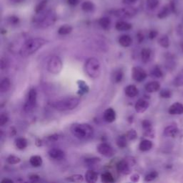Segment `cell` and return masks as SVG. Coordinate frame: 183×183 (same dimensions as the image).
Masks as SVG:
<instances>
[{"instance_id":"f35d334b","label":"cell","mask_w":183,"mask_h":183,"mask_svg":"<svg viewBox=\"0 0 183 183\" xmlns=\"http://www.w3.org/2000/svg\"><path fill=\"white\" fill-rule=\"evenodd\" d=\"M158 177V173L156 171H153L149 174H147L144 177V181L145 182H151L153 181L154 180L156 179Z\"/></svg>"},{"instance_id":"603a6c76","label":"cell","mask_w":183,"mask_h":183,"mask_svg":"<svg viewBox=\"0 0 183 183\" xmlns=\"http://www.w3.org/2000/svg\"><path fill=\"white\" fill-rule=\"evenodd\" d=\"M27 140L24 137H18L15 141V146L19 150H24L27 147Z\"/></svg>"},{"instance_id":"db71d44e","label":"cell","mask_w":183,"mask_h":183,"mask_svg":"<svg viewBox=\"0 0 183 183\" xmlns=\"http://www.w3.org/2000/svg\"><path fill=\"white\" fill-rule=\"evenodd\" d=\"M67 3L71 6H76L79 3V0H67Z\"/></svg>"},{"instance_id":"ba28073f","label":"cell","mask_w":183,"mask_h":183,"mask_svg":"<svg viewBox=\"0 0 183 183\" xmlns=\"http://www.w3.org/2000/svg\"><path fill=\"white\" fill-rule=\"evenodd\" d=\"M97 149L98 153L102 155V156L105 157H111L115 154L113 147L110 144H107L105 142L99 144L97 147Z\"/></svg>"},{"instance_id":"5b68a950","label":"cell","mask_w":183,"mask_h":183,"mask_svg":"<svg viewBox=\"0 0 183 183\" xmlns=\"http://www.w3.org/2000/svg\"><path fill=\"white\" fill-rule=\"evenodd\" d=\"M55 14H52L51 12H48L46 14L41 15L39 17L35 18V22L37 25L41 28H46L52 25L55 23Z\"/></svg>"},{"instance_id":"11a10c76","label":"cell","mask_w":183,"mask_h":183,"mask_svg":"<svg viewBox=\"0 0 183 183\" xmlns=\"http://www.w3.org/2000/svg\"><path fill=\"white\" fill-rule=\"evenodd\" d=\"M137 39H138V41H139V42H142V41L144 40V35H142V34L141 33H138L137 35Z\"/></svg>"},{"instance_id":"816d5d0a","label":"cell","mask_w":183,"mask_h":183,"mask_svg":"<svg viewBox=\"0 0 183 183\" xmlns=\"http://www.w3.org/2000/svg\"><path fill=\"white\" fill-rule=\"evenodd\" d=\"M130 180H131L132 182H137L139 180V175L138 174H134L131 176L130 177Z\"/></svg>"},{"instance_id":"8fae6325","label":"cell","mask_w":183,"mask_h":183,"mask_svg":"<svg viewBox=\"0 0 183 183\" xmlns=\"http://www.w3.org/2000/svg\"><path fill=\"white\" fill-rule=\"evenodd\" d=\"M131 167L132 166L129 164V162L126 160H123L117 163V170L122 175H127L131 173Z\"/></svg>"},{"instance_id":"60d3db41","label":"cell","mask_w":183,"mask_h":183,"mask_svg":"<svg viewBox=\"0 0 183 183\" xmlns=\"http://www.w3.org/2000/svg\"><path fill=\"white\" fill-rule=\"evenodd\" d=\"M100 161V159L98 157H90L85 159V164L88 166H92L96 164L97 163L99 162Z\"/></svg>"},{"instance_id":"52a82bcc","label":"cell","mask_w":183,"mask_h":183,"mask_svg":"<svg viewBox=\"0 0 183 183\" xmlns=\"http://www.w3.org/2000/svg\"><path fill=\"white\" fill-rule=\"evenodd\" d=\"M37 94L36 90L34 88L31 89L27 94V99H26V102L24 107V111L27 112L33 111L37 104Z\"/></svg>"},{"instance_id":"d4e9b609","label":"cell","mask_w":183,"mask_h":183,"mask_svg":"<svg viewBox=\"0 0 183 183\" xmlns=\"http://www.w3.org/2000/svg\"><path fill=\"white\" fill-rule=\"evenodd\" d=\"M77 84H78V94L80 95H84V94L88 93L89 90V87L87 86V84L82 80H78L77 81Z\"/></svg>"},{"instance_id":"7a4b0ae2","label":"cell","mask_w":183,"mask_h":183,"mask_svg":"<svg viewBox=\"0 0 183 183\" xmlns=\"http://www.w3.org/2000/svg\"><path fill=\"white\" fill-rule=\"evenodd\" d=\"M72 135L79 139H87L92 137L94 134V129L91 125L86 123H77L71 127Z\"/></svg>"},{"instance_id":"cb8c5ba5","label":"cell","mask_w":183,"mask_h":183,"mask_svg":"<svg viewBox=\"0 0 183 183\" xmlns=\"http://www.w3.org/2000/svg\"><path fill=\"white\" fill-rule=\"evenodd\" d=\"M132 24L125 21H118L115 24V28L118 31H128L132 29Z\"/></svg>"},{"instance_id":"4fadbf2b","label":"cell","mask_w":183,"mask_h":183,"mask_svg":"<svg viewBox=\"0 0 183 183\" xmlns=\"http://www.w3.org/2000/svg\"><path fill=\"white\" fill-rule=\"evenodd\" d=\"M149 102L144 99H140L136 102L135 105V110L138 113H143L147 110L149 107Z\"/></svg>"},{"instance_id":"7c38bea8","label":"cell","mask_w":183,"mask_h":183,"mask_svg":"<svg viewBox=\"0 0 183 183\" xmlns=\"http://www.w3.org/2000/svg\"><path fill=\"white\" fill-rule=\"evenodd\" d=\"M49 156L54 160H61L65 157V153L63 150L58 148H53L49 150Z\"/></svg>"},{"instance_id":"44dd1931","label":"cell","mask_w":183,"mask_h":183,"mask_svg":"<svg viewBox=\"0 0 183 183\" xmlns=\"http://www.w3.org/2000/svg\"><path fill=\"white\" fill-rule=\"evenodd\" d=\"M132 43V39L131 37L129 35H122L119 38V44L123 47H130Z\"/></svg>"},{"instance_id":"6da1fadb","label":"cell","mask_w":183,"mask_h":183,"mask_svg":"<svg viewBox=\"0 0 183 183\" xmlns=\"http://www.w3.org/2000/svg\"><path fill=\"white\" fill-rule=\"evenodd\" d=\"M47 42V41L42 38H34L28 39L21 47L19 54L22 57H27L35 53Z\"/></svg>"},{"instance_id":"1f68e13d","label":"cell","mask_w":183,"mask_h":183,"mask_svg":"<svg viewBox=\"0 0 183 183\" xmlns=\"http://www.w3.org/2000/svg\"><path fill=\"white\" fill-rule=\"evenodd\" d=\"M110 24H111V21L108 17H102L99 20V26L104 30H107L110 27Z\"/></svg>"},{"instance_id":"7402d4cb","label":"cell","mask_w":183,"mask_h":183,"mask_svg":"<svg viewBox=\"0 0 183 183\" xmlns=\"http://www.w3.org/2000/svg\"><path fill=\"white\" fill-rule=\"evenodd\" d=\"M153 147V142L149 139H143L139 143V149L142 152H147Z\"/></svg>"},{"instance_id":"bcb514c9","label":"cell","mask_w":183,"mask_h":183,"mask_svg":"<svg viewBox=\"0 0 183 183\" xmlns=\"http://www.w3.org/2000/svg\"><path fill=\"white\" fill-rule=\"evenodd\" d=\"M9 121V117L7 114L1 113V115H0V126L3 127L4 125H5Z\"/></svg>"},{"instance_id":"c3c4849f","label":"cell","mask_w":183,"mask_h":183,"mask_svg":"<svg viewBox=\"0 0 183 183\" xmlns=\"http://www.w3.org/2000/svg\"><path fill=\"white\" fill-rule=\"evenodd\" d=\"M8 21L11 24H14V25H15V24H18V23H19V18L17 17L12 16V17H10V18H9Z\"/></svg>"},{"instance_id":"83f0119b","label":"cell","mask_w":183,"mask_h":183,"mask_svg":"<svg viewBox=\"0 0 183 183\" xmlns=\"http://www.w3.org/2000/svg\"><path fill=\"white\" fill-rule=\"evenodd\" d=\"M127 140H128V139H127L126 135H121V136L118 137L116 142L119 148H125L127 146Z\"/></svg>"},{"instance_id":"9c48e42d","label":"cell","mask_w":183,"mask_h":183,"mask_svg":"<svg viewBox=\"0 0 183 183\" xmlns=\"http://www.w3.org/2000/svg\"><path fill=\"white\" fill-rule=\"evenodd\" d=\"M132 79L137 82H142L147 78V74L144 69L140 67H135L132 70Z\"/></svg>"},{"instance_id":"4dcf8cb0","label":"cell","mask_w":183,"mask_h":183,"mask_svg":"<svg viewBox=\"0 0 183 183\" xmlns=\"http://www.w3.org/2000/svg\"><path fill=\"white\" fill-rule=\"evenodd\" d=\"M102 178V181L103 182L105 183H112L115 182V179L112 175L109 172H106V173H103L101 176Z\"/></svg>"},{"instance_id":"9a60e30c","label":"cell","mask_w":183,"mask_h":183,"mask_svg":"<svg viewBox=\"0 0 183 183\" xmlns=\"http://www.w3.org/2000/svg\"><path fill=\"white\" fill-rule=\"evenodd\" d=\"M103 117L106 122L112 123L116 119V112L112 108H108L104 111Z\"/></svg>"},{"instance_id":"681fc988","label":"cell","mask_w":183,"mask_h":183,"mask_svg":"<svg viewBox=\"0 0 183 183\" xmlns=\"http://www.w3.org/2000/svg\"><path fill=\"white\" fill-rule=\"evenodd\" d=\"M7 64H8V62H7V59H4V58H1V63H0V65H1V70H5L7 67Z\"/></svg>"},{"instance_id":"30bf717a","label":"cell","mask_w":183,"mask_h":183,"mask_svg":"<svg viewBox=\"0 0 183 183\" xmlns=\"http://www.w3.org/2000/svg\"><path fill=\"white\" fill-rule=\"evenodd\" d=\"M137 13V10L132 7L122 8L120 10H115L114 15L119 18H130L135 16Z\"/></svg>"},{"instance_id":"f907efd6","label":"cell","mask_w":183,"mask_h":183,"mask_svg":"<svg viewBox=\"0 0 183 183\" xmlns=\"http://www.w3.org/2000/svg\"><path fill=\"white\" fill-rule=\"evenodd\" d=\"M157 35L158 32H157L156 30H151L150 32V33H149V38H150V39H153L157 36Z\"/></svg>"},{"instance_id":"d6a6232c","label":"cell","mask_w":183,"mask_h":183,"mask_svg":"<svg viewBox=\"0 0 183 183\" xmlns=\"http://www.w3.org/2000/svg\"><path fill=\"white\" fill-rule=\"evenodd\" d=\"M81 9L84 11V12H92L95 9V5H94L92 1H86L81 4Z\"/></svg>"},{"instance_id":"d590c367","label":"cell","mask_w":183,"mask_h":183,"mask_svg":"<svg viewBox=\"0 0 183 183\" xmlns=\"http://www.w3.org/2000/svg\"><path fill=\"white\" fill-rule=\"evenodd\" d=\"M7 162L10 164H16L21 162V159L15 155H11L7 158Z\"/></svg>"},{"instance_id":"f1b7e54d","label":"cell","mask_w":183,"mask_h":183,"mask_svg":"<svg viewBox=\"0 0 183 183\" xmlns=\"http://www.w3.org/2000/svg\"><path fill=\"white\" fill-rule=\"evenodd\" d=\"M72 31V27L68 24H64L61 26L58 30V34L60 35H67L70 34Z\"/></svg>"},{"instance_id":"8d00e7d4","label":"cell","mask_w":183,"mask_h":183,"mask_svg":"<svg viewBox=\"0 0 183 183\" xmlns=\"http://www.w3.org/2000/svg\"><path fill=\"white\" fill-rule=\"evenodd\" d=\"M67 180L73 182H81L84 180V178L81 175H74L67 178Z\"/></svg>"},{"instance_id":"4316f807","label":"cell","mask_w":183,"mask_h":183,"mask_svg":"<svg viewBox=\"0 0 183 183\" xmlns=\"http://www.w3.org/2000/svg\"><path fill=\"white\" fill-rule=\"evenodd\" d=\"M151 50L149 48H143L141 51V59L144 63H147L150 61L151 57Z\"/></svg>"},{"instance_id":"f5cc1de1","label":"cell","mask_w":183,"mask_h":183,"mask_svg":"<svg viewBox=\"0 0 183 183\" xmlns=\"http://www.w3.org/2000/svg\"><path fill=\"white\" fill-rule=\"evenodd\" d=\"M30 179L33 182H37L39 180V176H38L37 175H32L30 176Z\"/></svg>"},{"instance_id":"5bb4252c","label":"cell","mask_w":183,"mask_h":183,"mask_svg":"<svg viewBox=\"0 0 183 183\" xmlns=\"http://www.w3.org/2000/svg\"><path fill=\"white\" fill-rule=\"evenodd\" d=\"M168 112L170 115H182L183 114V104L180 102H175L169 107Z\"/></svg>"},{"instance_id":"e575fe53","label":"cell","mask_w":183,"mask_h":183,"mask_svg":"<svg viewBox=\"0 0 183 183\" xmlns=\"http://www.w3.org/2000/svg\"><path fill=\"white\" fill-rule=\"evenodd\" d=\"M123 79V72L121 70H116L113 75V80L115 83H119Z\"/></svg>"},{"instance_id":"ffe728a7","label":"cell","mask_w":183,"mask_h":183,"mask_svg":"<svg viewBox=\"0 0 183 183\" xmlns=\"http://www.w3.org/2000/svg\"><path fill=\"white\" fill-rule=\"evenodd\" d=\"M11 87V81L8 77H4L1 79L0 83V92L1 93H6L10 90Z\"/></svg>"},{"instance_id":"7dc6e473","label":"cell","mask_w":183,"mask_h":183,"mask_svg":"<svg viewBox=\"0 0 183 183\" xmlns=\"http://www.w3.org/2000/svg\"><path fill=\"white\" fill-rule=\"evenodd\" d=\"M147 4L149 8L155 9L159 4V0H147Z\"/></svg>"},{"instance_id":"7bdbcfd3","label":"cell","mask_w":183,"mask_h":183,"mask_svg":"<svg viewBox=\"0 0 183 183\" xmlns=\"http://www.w3.org/2000/svg\"><path fill=\"white\" fill-rule=\"evenodd\" d=\"M142 126L143 129L144 130V132L153 130L151 122H150V120H147V119H144V120L142 121Z\"/></svg>"},{"instance_id":"680465c9","label":"cell","mask_w":183,"mask_h":183,"mask_svg":"<svg viewBox=\"0 0 183 183\" xmlns=\"http://www.w3.org/2000/svg\"><path fill=\"white\" fill-rule=\"evenodd\" d=\"M181 47H182V51H183V43L182 44V45H181Z\"/></svg>"},{"instance_id":"d6986e66","label":"cell","mask_w":183,"mask_h":183,"mask_svg":"<svg viewBox=\"0 0 183 183\" xmlns=\"http://www.w3.org/2000/svg\"><path fill=\"white\" fill-rule=\"evenodd\" d=\"M85 180L89 183H95L98 180V174L94 170H88L85 174Z\"/></svg>"},{"instance_id":"277c9868","label":"cell","mask_w":183,"mask_h":183,"mask_svg":"<svg viewBox=\"0 0 183 183\" xmlns=\"http://www.w3.org/2000/svg\"><path fill=\"white\" fill-rule=\"evenodd\" d=\"M84 70L89 77L97 78L101 73L100 62L97 58L90 57L87 59L84 64Z\"/></svg>"},{"instance_id":"8992f818","label":"cell","mask_w":183,"mask_h":183,"mask_svg":"<svg viewBox=\"0 0 183 183\" xmlns=\"http://www.w3.org/2000/svg\"><path fill=\"white\" fill-rule=\"evenodd\" d=\"M62 61L57 56H52L47 61V70L54 75L59 74L62 70Z\"/></svg>"},{"instance_id":"ab89813d","label":"cell","mask_w":183,"mask_h":183,"mask_svg":"<svg viewBox=\"0 0 183 183\" xmlns=\"http://www.w3.org/2000/svg\"><path fill=\"white\" fill-rule=\"evenodd\" d=\"M170 14V9L167 7H164L162 9V10L159 12L157 17L160 19H164L166 17H167Z\"/></svg>"},{"instance_id":"2e32d148","label":"cell","mask_w":183,"mask_h":183,"mask_svg":"<svg viewBox=\"0 0 183 183\" xmlns=\"http://www.w3.org/2000/svg\"><path fill=\"white\" fill-rule=\"evenodd\" d=\"M178 133V129L175 125H169L164 128L163 134L165 137H175Z\"/></svg>"},{"instance_id":"484cf974","label":"cell","mask_w":183,"mask_h":183,"mask_svg":"<svg viewBox=\"0 0 183 183\" xmlns=\"http://www.w3.org/2000/svg\"><path fill=\"white\" fill-rule=\"evenodd\" d=\"M30 162L31 165L34 167H39L42 164V158L39 155H34L32 156L30 159Z\"/></svg>"},{"instance_id":"b9f144b4","label":"cell","mask_w":183,"mask_h":183,"mask_svg":"<svg viewBox=\"0 0 183 183\" xmlns=\"http://www.w3.org/2000/svg\"><path fill=\"white\" fill-rule=\"evenodd\" d=\"M152 75L157 78H160L163 76L162 70H161V69L158 66H156V67H154L153 71H152Z\"/></svg>"},{"instance_id":"f6af8a7d","label":"cell","mask_w":183,"mask_h":183,"mask_svg":"<svg viewBox=\"0 0 183 183\" xmlns=\"http://www.w3.org/2000/svg\"><path fill=\"white\" fill-rule=\"evenodd\" d=\"M160 96L162 98H164V99H168V98L171 97L172 93L169 90H167V89H164V90H161L160 92Z\"/></svg>"},{"instance_id":"6f0895ef","label":"cell","mask_w":183,"mask_h":183,"mask_svg":"<svg viewBox=\"0 0 183 183\" xmlns=\"http://www.w3.org/2000/svg\"><path fill=\"white\" fill-rule=\"evenodd\" d=\"M1 182H6V183H12L14 182L13 180H10V179H7V178H6V179H4L1 180Z\"/></svg>"},{"instance_id":"ac0fdd59","label":"cell","mask_w":183,"mask_h":183,"mask_svg":"<svg viewBox=\"0 0 183 183\" xmlns=\"http://www.w3.org/2000/svg\"><path fill=\"white\" fill-rule=\"evenodd\" d=\"M124 92H125L126 95L129 97H135L139 93L138 91V89L137 88V87L134 84H130V85L127 86L126 88L124 89Z\"/></svg>"},{"instance_id":"3957f363","label":"cell","mask_w":183,"mask_h":183,"mask_svg":"<svg viewBox=\"0 0 183 183\" xmlns=\"http://www.w3.org/2000/svg\"><path fill=\"white\" fill-rule=\"evenodd\" d=\"M79 104V99L77 97H67L52 103V107L59 111H67L76 108Z\"/></svg>"},{"instance_id":"836d02e7","label":"cell","mask_w":183,"mask_h":183,"mask_svg":"<svg viewBox=\"0 0 183 183\" xmlns=\"http://www.w3.org/2000/svg\"><path fill=\"white\" fill-rule=\"evenodd\" d=\"M173 84L176 87L183 86V70H182L180 72H179V74L177 75L176 77L174 79Z\"/></svg>"},{"instance_id":"f546056e","label":"cell","mask_w":183,"mask_h":183,"mask_svg":"<svg viewBox=\"0 0 183 183\" xmlns=\"http://www.w3.org/2000/svg\"><path fill=\"white\" fill-rule=\"evenodd\" d=\"M158 43L163 48H168L170 47V39L167 35H162L158 39Z\"/></svg>"},{"instance_id":"ee69618b","label":"cell","mask_w":183,"mask_h":183,"mask_svg":"<svg viewBox=\"0 0 183 183\" xmlns=\"http://www.w3.org/2000/svg\"><path fill=\"white\" fill-rule=\"evenodd\" d=\"M126 136H127L128 140H134L137 137V134L135 130H130L126 134Z\"/></svg>"},{"instance_id":"74e56055","label":"cell","mask_w":183,"mask_h":183,"mask_svg":"<svg viewBox=\"0 0 183 183\" xmlns=\"http://www.w3.org/2000/svg\"><path fill=\"white\" fill-rule=\"evenodd\" d=\"M47 0H42L41 2H39V4L37 5L36 8H35V12L37 14H39L40 12H42L43 10H44V8L47 6Z\"/></svg>"},{"instance_id":"9f6ffc18","label":"cell","mask_w":183,"mask_h":183,"mask_svg":"<svg viewBox=\"0 0 183 183\" xmlns=\"http://www.w3.org/2000/svg\"><path fill=\"white\" fill-rule=\"evenodd\" d=\"M137 0H123V2L124 4H133Z\"/></svg>"},{"instance_id":"e0dca14e","label":"cell","mask_w":183,"mask_h":183,"mask_svg":"<svg viewBox=\"0 0 183 183\" xmlns=\"http://www.w3.org/2000/svg\"><path fill=\"white\" fill-rule=\"evenodd\" d=\"M145 90L149 93L157 92L160 89V84L157 81H150L145 85Z\"/></svg>"}]
</instances>
